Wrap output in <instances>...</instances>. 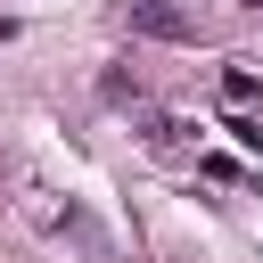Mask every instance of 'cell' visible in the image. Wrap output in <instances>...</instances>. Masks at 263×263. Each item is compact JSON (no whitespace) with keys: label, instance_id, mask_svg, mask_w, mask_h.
Segmentation results:
<instances>
[{"label":"cell","instance_id":"1","mask_svg":"<svg viewBox=\"0 0 263 263\" xmlns=\"http://www.w3.org/2000/svg\"><path fill=\"white\" fill-rule=\"evenodd\" d=\"M132 25L156 33V41H181V33H189V16H181L173 0H132Z\"/></svg>","mask_w":263,"mask_h":263},{"label":"cell","instance_id":"2","mask_svg":"<svg viewBox=\"0 0 263 263\" xmlns=\"http://www.w3.org/2000/svg\"><path fill=\"white\" fill-rule=\"evenodd\" d=\"M222 99H230V107H255V99H263V74H255V66H230V74H222Z\"/></svg>","mask_w":263,"mask_h":263}]
</instances>
